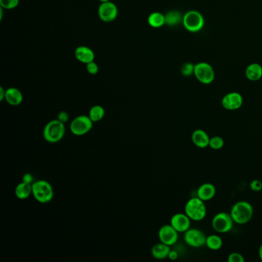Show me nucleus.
<instances>
[{
    "label": "nucleus",
    "instance_id": "obj_1",
    "mask_svg": "<svg viewBox=\"0 0 262 262\" xmlns=\"http://www.w3.org/2000/svg\"><path fill=\"white\" fill-rule=\"evenodd\" d=\"M66 133L65 123L59 119H53L45 125L43 138L47 142L57 143L63 140Z\"/></svg>",
    "mask_w": 262,
    "mask_h": 262
},
{
    "label": "nucleus",
    "instance_id": "obj_2",
    "mask_svg": "<svg viewBox=\"0 0 262 262\" xmlns=\"http://www.w3.org/2000/svg\"><path fill=\"white\" fill-rule=\"evenodd\" d=\"M253 212V207L249 202L240 201L232 206L230 214L235 223L244 225L251 220Z\"/></svg>",
    "mask_w": 262,
    "mask_h": 262
},
{
    "label": "nucleus",
    "instance_id": "obj_3",
    "mask_svg": "<svg viewBox=\"0 0 262 262\" xmlns=\"http://www.w3.org/2000/svg\"><path fill=\"white\" fill-rule=\"evenodd\" d=\"M33 195L39 203L46 204L51 202L54 196L53 188L46 180H38L32 184Z\"/></svg>",
    "mask_w": 262,
    "mask_h": 262
},
{
    "label": "nucleus",
    "instance_id": "obj_4",
    "mask_svg": "<svg viewBox=\"0 0 262 262\" xmlns=\"http://www.w3.org/2000/svg\"><path fill=\"white\" fill-rule=\"evenodd\" d=\"M185 213L191 220L194 222L203 220L207 214L206 204L198 197L190 198L185 205Z\"/></svg>",
    "mask_w": 262,
    "mask_h": 262
},
{
    "label": "nucleus",
    "instance_id": "obj_5",
    "mask_svg": "<svg viewBox=\"0 0 262 262\" xmlns=\"http://www.w3.org/2000/svg\"><path fill=\"white\" fill-rule=\"evenodd\" d=\"M182 24L185 30L190 33H198L202 30L205 25V18L202 13L196 10H190L185 13Z\"/></svg>",
    "mask_w": 262,
    "mask_h": 262
},
{
    "label": "nucleus",
    "instance_id": "obj_6",
    "mask_svg": "<svg viewBox=\"0 0 262 262\" xmlns=\"http://www.w3.org/2000/svg\"><path fill=\"white\" fill-rule=\"evenodd\" d=\"M93 122L91 120L89 116H77L70 123V131L74 136H83L88 134L90 131L93 128Z\"/></svg>",
    "mask_w": 262,
    "mask_h": 262
},
{
    "label": "nucleus",
    "instance_id": "obj_7",
    "mask_svg": "<svg viewBox=\"0 0 262 262\" xmlns=\"http://www.w3.org/2000/svg\"><path fill=\"white\" fill-rule=\"evenodd\" d=\"M194 75L199 83L205 85L212 83L215 77L212 66L206 62H201L194 64Z\"/></svg>",
    "mask_w": 262,
    "mask_h": 262
},
{
    "label": "nucleus",
    "instance_id": "obj_8",
    "mask_svg": "<svg viewBox=\"0 0 262 262\" xmlns=\"http://www.w3.org/2000/svg\"><path fill=\"white\" fill-rule=\"evenodd\" d=\"M234 220L230 213L219 212L212 219V227L218 233H227L232 229Z\"/></svg>",
    "mask_w": 262,
    "mask_h": 262
},
{
    "label": "nucleus",
    "instance_id": "obj_9",
    "mask_svg": "<svg viewBox=\"0 0 262 262\" xmlns=\"http://www.w3.org/2000/svg\"><path fill=\"white\" fill-rule=\"evenodd\" d=\"M206 235L197 228H189L184 235L185 243L192 247H201L206 245Z\"/></svg>",
    "mask_w": 262,
    "mask_h": 262
},
{
    "label": "nucleus",
    "instance_id": "obj_10",
    "mask_svg": "<svg viewBox=\"0 0 262 262\" xmlns=\"http://www.w3.org/2000/svg\"><path fill=\"white\" fill-rule=\"evenodd\" d=\"M158 238L160 242L167 245L172 246L178 242V232L170 225H165L160 227L158 231Z\"/></svg>",
    "mask_w": 262,
    "mask_h": 262
},
{
    "label": "nucleus",
    "instance_id": "obj_11",
    "mask_svg": "<svg viewBox=\"0 0 262 262\" xmlns=\"http://www.w3.org/2000/svg\"><path fill=\"white\" fill-rule=\"evenodd\" d=\"M118 13L117 6L111 1L102 2L99 7V17L103 22H109L115 20Z\"/></svg>",
    "mask_w": 262,
    "mask_h": 262
},
{
    "label": "nucleus",
    "instance_id": "obj_12",
    "mask_svg": "<svg viewBox=\"0 0 262 262\" xmlns=\"http://www.w3.org/2000/svg\"><path fill=\"white\" fill-rule=\"evenodd\" d=\"M243 105V97L236 92L226 94L222 99V105L225 109L235 111L240 108Z\"/></svg>",
    "mask_w": 262,
    "mask_h": 262
},
{
    "label": "nucleus",
    "instance_id": "obj_13",
    "mask_svg": "<svg viewBox=\"0 0 262 262\" xmlns=\"http://www.w3.org/2000/svg\"><path fill=\"white\" fill-rule=\"evenodd\" d=\"M170 224L178 233H185L190 228L191 219L185 213H177L171 218Z\"/></svg>",
    "mask_w": 262,
    "mask_h": 262
},
{
    "label": "nucleus",
    "instance_id": "obj_14",
    "mask_svg": "<svg viewBox=\"0 0 262 262\" xmlns=\"http://www.w3.org/2000/svg\"><path fill=\"white\" fill-rule=\"evenodd\" d=\"M75 56L80 63L88 64L94 61L95 53L93 50L87 46H79L75 50Z\"/></svg>",
    "mask_w": 262,
    "mask_h": 262
},
{
    "label": "nucleus",
    "instance_id": "obj_15",
    "mask_svg": "<svg viewBox=\"0 0 262 262\" xmlns=\"http://www.w3.org/2000/svg\"><path fill=\"white\" fill-rule=\"evenodd\" d=\"M192 141L195 146L199 149H205L209 146L210 137L206 131L202 129H196L192 135Z\"/></svg>",
    "mask_w": 262,
    "mask_h": 262
},
{
    "label": "nucleus",
    "instance_id": "obj_16",
    "mask_svg": "<svg viewBox=\"0 0 262 262\" xmlns=\"http://www.w3.org/2000/svg\"><path fill=\"white\" fill-rule=\"evenodd\" d=\"M216 194V189L214 185L211 183H204L200 185L197 190V197L203 200L204 202H207L212 199Z\"/></svg>",
    "mask_w": 262,
    "mask_h": 262
},
{
    "label": "nucleus",
    "instance_id": "obj_17",
    "mask_svg": "<svg viewBox=\"0 0 262 262\" xmlns=\"http://www.w3.org/2000/svg\"><path fill=\"white\" fill-rule=\"evenodd\" d=\"M5 100L10 105L17 106V105H19L23 101V95H22L20 90L14 88V87H12V88H9L6 90Z\"/></svg>",
    "mask_w": 262,
    "mask_h": 262
},
{
    "label": "nucleus",
    "instance_id": "obj_18",
    "mask_svg": "<svg viewBox=\"0 0 262 262\" xmlns=\"http://www.w3.org/2000/svg\"><path fill=\"white\" fill-rule=\"evenodd\" d=\"M245 76L251 82H256L262 78V66L259 63L248 65L245 70Z\"/></svg>",
    "mask_w": 262,
    "mask_h": 262
},
{
    "label": "nucleus",
    "instance_id": "obj_19",
    "mask_svg": "<svg viewBox=\"0 0 262 262\" xmlns=\"http://www.w3.org/2000/svg\"><path fill=\"white\" fill-rule=\"evenodd\" d=\"M170 251V246L167 245L160 242L159 243H157L152 247L151 253L155 259L162 260V259H167L169 257Z\"/></svg>",
    "mask_w": 262,
    "mask_h": 262
},
{
    "label": "nucleus",
    "instance_id": "obj_20",
    "mask_svg": "<svg viewBox=\"0 0 262 262\" xmlns=\"http://www.w3.org/2000/svg\"><path fill=\"white\" fill-rule=\"evenodd\" d=\"M15 194L18 199H26L33 194V186L31 184L20 182L16 187Z\"/></svg>",
    "mask_w": 262,
    "mask_h": 262
},
{
    "label": "nucleus",
    "instance_id": "obj_21",
    "mask_svg": "<svg viewBox=\"0 0 262 262\" xmlns=\"http://www.w3.org/2000/svg\"><path fill=\"white\" fill-rule=\"evenodd\" d=\"M148 22H149L151 27L155 28V29L161 28L165 24V15L159 12H154L149 15V18H148Z\"/></svg>",
    "mask_w": 262,
    "mask_h": 262
},
{
    "label": "nucleus",
    "instance_id": "obj_22",
    "mask_svg": "<svg viewBox=\"0 0 262 262\" xmlns=\"http://www.w3.org/2000/svg\"><path fill=\"white\" fill-rule=\"evenodd\" d=\"M165 17V24L169 26H177L180 22H182V19H183V16L180 12L176 11V10L167 13Z\"/></svg>",
    "mask_w": 262,
    "mask_h": 262
},
{
    "label": "nucleus",
    "instance_id": "obj_23",
    "mask_svg": "<svg viewBox=\"0 0 262 262\" xmlns=\"http://www.w3.org/2000/svg\"><path fill=\"white\" fill-rule=\"evenodd\" d=\"M105 115V108L99 105L92 106V108H90L89 112H88V116L94 123L103 120Z\"/></svg>",
    "mask_w": 262,
    "mask_h": 262
},
{
    "label": "nucleus",
    "instance_id": "obj_24",
    "mask_svg": "<svg viewBox=\"0 0 262 262\" xmlns=\"http://www.w3.org/2000/svg\"><path fill=\"white\" fill-rule=\"evenodd\" d=\"M223 245V241L219 235H211L206 238V245L209 249L217 251L220 249Z\"/></svg>",
    "mask_w": 262,
    "mask_h": 262
},
{
    "label": "nucleus",
    "instance_id": "obj_25",
    "mask_svg": "<svg viewBox=\"0 0 262 262\" xmlns=\"http://www.w3.org/2000/svg\"><path fill=\"white\" fill-rule=\"evenodd\" d=\"M225 145V141L221 136H214V137L210 138V141H209V147L214 150H219V149L223 148Z\"/></svg>",
    "mask_w": 262,
    "mask_h": 262
},
{
    "label": "nucleus",
    "instance_id": "obj_26",
    "mask_svg": "<svg viewBox=\"0 0 262 262\" xmlns=\"http://www.w3.org/2000/svg\"><path fill=\"white\" fill-rule=\"evenodd\" d=\"M194 65L192 63H184L181 68V72L184 76L186 77H189L192 75H194Z\"/></svg>",
    "mask_w": 262,
    "mask_h": 262
},
{
    "label": "nucleus",
    "instance_id": "obj_27",
    "mask_svg": "<svg viewBox=\"0 0 262 262\" xmlns=\"http://www.w3.org/2000/svg\"><path fill=\"white\" fill-rule=\"evenodd\" d=\"M19 0H0V6L4 9H15L18 6Z\"/></svg>",
    "mask_w": 262,
    "mask_h": 262
},
{
    "label": "nucleus",
    "instance_id": "obj_28",
    "mask_svg": "<svg viewBox=\"0 0 262 262\" xmlns=\"http://www.w3.org/2000/svg\"><path fill=\"white\" fill-rule=\"evenodd\" d=\"M227 262H245V259L243 255L238 252H233L230 254L227 257Z\"/></svg>",
    "mask_w": 262,
    "mask_h": 262
},
{
    "label": "nucleus",
    "instance_id": "obj_29",
    "mask_svg": "<svg viewBox=\"0 0 262 262\" xmlns=\"http://www.w3.org/2000/svg\"><path fill=\"white\" fill-rule=\"evenodd\" d=\"M87 70L88 73L91 74V75H95L99 71V66H98L97 63H95L94 61H92L91 63L87 64Z\"/></svg>",
    "mask_w": 262,
    "mask_h": 262
},
{
    "label": "nucleus",
    "instance_id": "obj_30",
    "mask_svg": "<svg viewBox=\"0 0 262 262\" xmlns=\"http://www.w3.org/2000/svg\"><path fill=\"white\" fill-rule=\"evenodd\" d=\"M250 188L254 192H260L262 190V182L259 180H253L250 183Z\"/></svg>",
    "mask_w": 262,
    "mask_h": 262
},
{
    "label": "nucleus",
    "instance_id": "obj_31",
    "mask_svg": "<svg viewBox=\"0 0 262 262\" xmlns=\"http://www.w3.org/2000/svg\"><path fill=\"white\" fill-rule=\"evenodd\" d=\"M57 119H59V121L66 124V123L70 120V115H69L68 112H66V111H62V112H60L58 114Z\"/></svg>",
    "mask_w": 262,
    "mask_h": 262
},
{
    "label": "nucleus",
    "instance_id": "obj_32",
    "mask_svg": "<svg viewBox=\"0 0 262 262\" xmlns=\"http://www.w3.org/2000/svg\"><path fill=\"white\" fill-rule=\"evenodd\" d=\"M22 182H26V183L33 184L34 182V180H33V175L30 174V173H26L24 174L22 176Z\"/></svg>",
    "mask_w": 262,
    "mask_h": 262
},
{
    "label": "nucleus",
    "instance_id": "obj_33",
    "mask_svg": "<svg viewBox=\"0 0 262 262\" xmlns=\"http://www.w3.org/2000/svg\"><path fill=\"white\" fill-rule=\"evenodd\" d=\"M170 260L175 261L178 258V251H174V250H171L169 254V257H168Z\"/></svg>",
    "mask_w": 262,
    "mask_h": 262
},
{
    "label": "nucleus",
    "instance_id": "obj_34",
    "mask_svg": "<svg viewBox=\"0 0 262 262\" xmlns=\"http://www.w3.org/2000/svg\"><path fill=\"white\" fill-rule=\"evenodd\" d=\"M6 97V90L4 89L3 87L0 88V101L2 102L5 100Z\"/></svg>",
    "mask_w": 262,
    "mask_h": 262
},
{
    "label": "nucleus",
    "instance_id": "obj_35",
    "mask_svg": "<svg viewBox=\"0 0 262 262\" xmlns=\"http://www.w3.org/2000/svg\"><path fill=\"white\" fill-rule=\"evenodd\" d=\"M259 255L261 260L262 261V244L261 245L260 247H259Z\"/></svg>",
    "mask_w": 262,
    "mask_h": 262
},
{
    "label": "nucleus",
    "instance_id": "obj_36",
    "mask_svg": "<svg viewBox=\"0 0 262 262\" xmlns=\"http://www.w3.org/2000/svg\"><path fill=\"white\" fill-rule=\"evenodd\" d=\"M99 1H100V2H109L110 0H99Z\"/></svg>",
    "mask_w": 262,
    "mask_h": 262
}]
</instances>
